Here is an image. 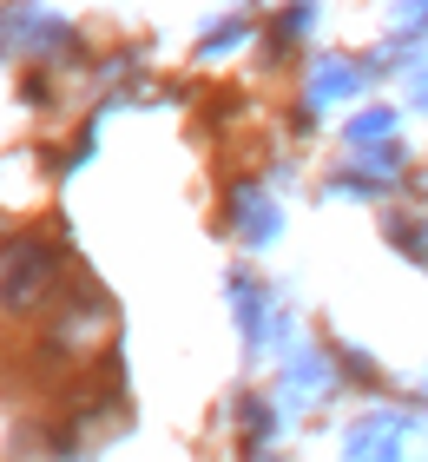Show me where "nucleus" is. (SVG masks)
I'll use <instances>...</instances> for the list:
<instances>
[{"mask_svg": "<svg viewBox=\"0 0 428 462\" xmlns=\"http://www.w3.org/2000/svg\"><path fill=\"white\" fill-rule=\"evenodd\" d=\"M53 284V258L40 245H27L20 258L7 264V278H0V304L7 310H20V304H40V291Z\"/></svg>", "mask_w": 428, "mask_h": 462, "instance_id": "1", "label": "nucleus"}]
</instances>
